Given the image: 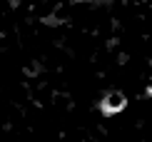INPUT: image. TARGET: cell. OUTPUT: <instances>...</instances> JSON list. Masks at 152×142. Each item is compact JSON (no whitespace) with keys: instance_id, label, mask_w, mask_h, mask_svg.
<instances>
[{"instance_id":"obj_1","label":"cell","mask_w":152,"mask_h":142,"mask_svg":"<svg viewBox=\"0 0 152 142\" xmlns=\"http://www.w3.org/2000/svg\"><path fill=\"white\" fill-rule=\"evenodd\" d=\"M125 107H127V97H125L120 90H110L102 97V102H100V110H102L105 115H117V112H122Z\"/></svg>"},{"instance_id":"obj_2","label":"cell","mask_w":152,"mask_h":142,"mask_svg":"<svg viewBox=\"0 0 152 142\" xmlns=\"http://www.w3.org/2000/svg\"><path fill=\"white\" fill-rule=\"evenodd\" d=\"M147 95H152V85H150V87H147Z\"/></svg>"}]
</instances>
